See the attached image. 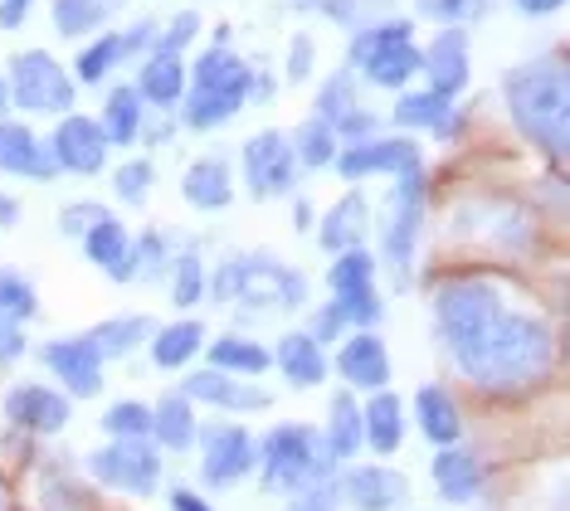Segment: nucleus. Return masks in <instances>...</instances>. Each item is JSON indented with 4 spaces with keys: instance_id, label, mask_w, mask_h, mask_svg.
I'll list each match as a JSON object with an SVG mask.
<instances>
[{
    "instance_id": "1",
    "label": "nucleus",
    "mask_w": 570,
    "mask_h": 511,
    "mask_svg": "<svg viewBox=\"0 0 570 511\" xmlns=\"http://www.w3.org/2000/svg\"><path fill=\"white\" fill-rule=\"evenodd\" d=\"M434 317L444 332L459 371L473 380L478 390H527L547 380L556 341L551 326L531 312H517L502 303V293L483 278H459L444 283L434 297Z\"/></svg>"
},
{
    "instance_id": "2",
    "label": "nucleus",
    "mask_w": 570,
    "mask_h": 511,
    "mask_svg": "<svg viewBox=\"0 0 570 511\" xmlns=\"http://www.w3.org/2000/svg\"><path fill=\"white\" fill-rule=\"evenodd\" d=\"M508 112L531 147H541L551 161H566L570 141V78L561 59H537L508 73Z\"/></svg>"
},
{
    "instance_id": "3",
    "label": "nucleus",
    "mask_w": 570,
    "mask_h": 511,
    "mask_svg": "<svg viewBox=\"0 0 570 511\" xmlns=\"http://www.w3.org/2000/svg\"><path fill=\"white\" fill-rule=\"evenodd\" d=\"M215 297L219 303H244L254 312H293L307 303V278L297 268H283L264 254L249 258H229L225 268L215 273Z\"/></svg>"
},
{
    "instance_id": "4",
    "label": "nucleus",
    "mask_w": 570,
    "mask_h": 511,
    "mask_svg": "<svg viewBox=\"0 0 570 511\" xmlns=\"http://www.w3.org/2000/svg\"><path fill=\"white\" fill-rule=\"evenodd\" d=\"M258 463H264V492L297 497L317 482H327L332 458L322 449L317 429L307 424H278L268 429V439L258 443Z\"/></svg>"
},
{
    "instance_id": "5",
    "label": "nucleus",
    "mask_w": 570,
    "mask_h": 511,
    "mask_svg": "<svg viewBox=\"0 0 570 511\" xmlns=\"http://www.w3.org/2000/svg\"><path fill=\"white\" fill-rule=\"evenodd\" d=\"M254 88V69L244 59H235L229 49H210V55L196 59V73H190V102H186V127H219L229 122L244 102H249Z\"/></svg>"
},
{
    "instance_id": "6",
    "label": "nucleus",
    "mask_w": 570,
    "mask_h": 511,
    "mask_svg": "<svg viewBox=\"0 0 570 511\" xmlns=\"http://www.w3.org/2000/svg\"><path fill=\"white\" fill-rule=\"evenodd\" d=\"M10 102L24 112H69L73 108V78L45 49H24L10 63Z\"/></svg>"
},
{
    "instance_id": "7",
    "label": "nucleus",
    "mask_w": 570,
    "mask_h": 511,
    "mask_svg": "<svg viewBox=\"0 0 570 511\" xmlns=\"http://www.w3.org/2000/svg\"><path fill=\"white\" fill-rule=\"evenodd\" d=\"M88 468H94L98 482H108V488H118V492H132V497H147L161 482V458L151 453L147 439H118L112 449L88 458Z\"/></svg>"
},
{
    "instance_id": "8",
    "label": "nucleus",
    "mask_w": 570,
    "mask_h": 511,
    "mask_svg": "<svg viewBox=\"0 0 570 511\" xmlns=\"http://www.w3.org/2000/svg\"><path fill=\"white\" fill-rule=\"evenodd\" d=\"M244 176H249L254 200H274V195L297 190V156L283 132H258L244 147Z\"/></svg>"
},
{
    "instance_id": "9",
    "label": "nucleus",
    "mask_w": 570,
    "mask_h": 511,
    "mask_svg": "<svg viewBox=\"0 0 570 511\" xmlns=\"http://www.w3.org/2000/svg\"><path fill=\"white\" fill-rule=\"evenodd\" d=\"M420 219H424V176H420V170H410V176H400V180H395L391 205H385V225H381L385 258H391L395 268H405L410 258H414Z\"/></svg>"
},
{
    "instance_id": "10",
    "label": "nucleus",
    "mask_w": 570,
    "mask_h": 511,
    "mask_svg": "<svg viewBox=\"0 0 570 511\" xmlns=\"http://www.w3.org/2000/svg\"><path fill=\"white\" fill-rule=\"evenodd\" d=\"M342 176H375V170H385V176H410V170H420V147L405 137H371V141H352V147L336 151L332 161Z\"/></svg>"
},
{
    "instance_id": "11",
    "label": "nucleus",
    "mask_w": 570,
    "mask_h": 511,
    "mask_svg": "<svg viewBox=\"0 0 570 511\" xmlns=\"http://www.w3.org/2000/svg\"><path fill=\"white\" fill-rule=\"evenodd\" d=\"M40 356H45V365H49V371H55L79 400H88V395H98V390H102V351L94 346V336H88V332H83V336H59V341H49Z\"/></svg>"
},
{
    "instance_id": "12",
    "label": "nucleus",
    "mask_w": 570,
    "mask_h": 511,
    "mask_svg": "<svg viewBox=\"0 0 570 511\" xmlns=\"http://www.w3.org/2000/svg\"><path fill=\"white\" fill-rule=\"evenodd\" d=\"M258 463V449L244 424H210L205 429V482L210 488H229Z\"/></svg>"
},
{
    "instance_id": "13",
    "label": "nucleus",
    "mask_w": 570,
    "mask_h": 511,
    "mask_svg": "<svg viewBox=\"0 0 570 511\" xmlns=\"http://www.w3.org/2000/svg\"><path fill=\"white\" fill-rule=\"evenodd\" d=\"M49 151H55V161L63 170H73V176H94V170H102V161H108V137H102V127L94 122V117H63L55 141H49Z\"/></svg>"
},
{
    "instance_id": "14",
    "label": "nucleus",
    "mask_w": 570,
    "mask_h": 511,
    "mask_svg": "<svg viewBox=\"0 0 570 511\" xmlns=\"http://www.w3.org/2000/svg\"><path fill=\"white\" fill-rule=\"evenodd\" d=\"M336 497H346V507H356V511H395L405 502V478L385 463L346 468L342 482H336Z\"/></svg>"
},
{
    "instance_id": "15",
    "label": "nucleus",
    "mask_w": 570,
    "mask_h": 511,
    "mask_svg": "<svg viewBox=\"0 0 570 511\" xmlns=\"http://www.w3.org/2000/svg\"><path fill=\"white\" fill-rule=\"evenodd\" d=\"M420 69L430 73L434 94L453 98L463 83H469V35L459 30V24H449V30H439L430 39V49L420 55Z\"/></svg>"
},
{
    "instance_id": "16",
    "label": "nucleus",
    "mask_w": 570,
    "mask_h": 511,
    "mask_svg": "<svg viewBox=\"0 0 570 511\" xmlns=\"http://www.w3.org/2000/svg\"><path fill=\"white\" fill-rule=\"evenodd\" d=\"M6 414L16 429H30V434H59L69 424V400L49 385H20L6 395Z\"/></svg>"
},
{
    "instance_id": "17",
    "label": "nucleus",
    "mask_w": 570,
    "mask_h": 511,
    "mask_svg": "<svg viewBox=\"0 0 570 511\" xmlns=\"http://www.w3.org/2000/svg\"><path fill=\"white\" fill-rule=\"evenodd\" d=\"M336 371H342L346 385L385 390V380H391V351H385V341L375 332H356L336 351Z\"/></svg>"
},
{
    "instance_id": "18",
    "label": "nucleus",
    "mask_w": 570,
    "mask_h": 511,
    "mask_svg": "<svg viewBox=\"0 0 570 511\" xmlns=\"http://www.w3.org/2000/svg\"><path fill=\"white\" fill-rule=\"evenodd\" d=\"M186 400L215 404V410H268V390L244 385L239 375L215 371V365H210V371L186 375Z\"/></svg>"
},
{
    "instance_id": "19",
    "label": "nucleus",
    "mask_w": 570,
    "mask_h": 511,
    "mask_svg": "<svg viewBox=\"0 0 570 511\" xmlns=\"http://www.w3.org/2000/svg\"><path fill=\"white\" fill-rule=\"evenodd\" d=\"M0 170H10V176H35V180H55V151L45 147L40 137L30 132V127L20 122H0Z\"/></svg>"
},
{
    "instance_id": "20",
    "label": "nucleus",
    "mask_w": 570,
    "mask_h": 511,
    "mask_svg": "<svg viewBox=\"0 0 570 511\" xmlns=\"http://www.w3.org/2000/svg\"><path fill=\"white\" fill-rule=\"evenodd\" d=\"M414 419H420V434L430 443H439V449L459 443V434H463V414L444 385H420V395H414Z\"/></svg>"
},
{
    "instance_id": "21",
    "label": "nucleus",
    "mask_w": 570,
    "mask_h": 511,
    "mask_svg": "<svg viewBox=\"0 0 570 511\" xmlns=\"http://www.w3.org/2000/svg\"><path fill=\"white\" fill-rule=\"evenodd\" d=\"M274 361H278V371L288 375V385L293 390H313L327 380V356H322V341H313L307 332H288L278 341V351H274Z\"/></svg>"
},
{
    "instance_id": "22",
    "label": "nucleus",
    "mask_w": 570,
    "mask_h": 511,
    "mask_svg": "<svg viewBox=\"0 0 570 511\" xmlns=\"http://www.w3.org/2000/svg\"><path fill=\"white\" fill-rule=\"evenodd\" d=\"M83 254L94 258L102 273H112L118 283L137 278V273H132V234H127L112 215H108V219H98V225L83 234Z\"/></svg>"
},
{
    "instance_id": "23",
    "label": "nucleus",
    "mask_w": 570,
    "mask_h": 511,
    "mask_svg": "<svg viewBox=\"0 0 570 511\" xmlns=\"http://www.w3.org/2000/svg\"><path fill=\"white\" fill-rule=\"evenodd\" d=\"M434 488H439V497H449V502H473V497L483 492V463H478V453L449 443V449L434 458Z\"/></svg>"
},
{
    "instance_id": "24",
    "label": "nucleus",
    "mask_w": 570,
    "mask_h": 511,
    "mask_svg": "<svg viewBox=\"0 0 570 511\" xmlns=\"http://www.w3.org/2000/svg\"><path fill=\"white\" fill-rule=\"evenodd\" d=\"M137 94L147 98L151 108H176L180 94H186V63H180V55H161V49H151V55L141 59Z\"/></svg>"
},
{
    "instance_id": "25",
    "label": "nucleus",
    "mask_w": 570,
    "mask_h": 511,
    "mask_svg": "<svg viewBox=\"0 0 570 511\" xmlns=\"http://www.w3.org/2000/svg\"><path fill=\"white\" fill-rule=\"evenodd\" d=\"M361 434L375 453H395L400 439H405V410H400V400L391 390H375V400L361 410Z\"/></svg>"
},
{
    "instance_id": "26",
    "label": "nucleus",
    "mask_w": 570,
    "mask_h": 511,
    "mask_svg": "<svg viewBox=\"0 0 570 511\" xmlns=\"http://www.w3.org/2000/svg\"><path fill=\"white\" fill-rule=\"evenodd\" d=\"M366 195L352 190L346 200L332 205V215L322 219V244L332 248V254H346V248H361V239H366Z\"/></svg>"
},
{
    "instance_id": "27",
    "label": "nucleus",
    "mask_w": 570,
    "mask_h": 511,
    "mask_svg": "<svg viewBox=\"0 0 570 511\" xmlns=\"http://www.w3.org/2000/svg\"><path fill=\"white\" fill-rule=\"evenodd\" d=\"M180 195H186L196 209H225L235 186H229V166L215 161V156H205L186 170V180H180Z\"/></svg>"
},
{
    "instance_id": "28",
    "label": "nucleus",
    "mask_w": 570,
    "mask_h": 511,
    "mask_svg": "<svg viewBox=\"0 0 570 511\" xmlns=\"http://www.w3.org/2000/svg\"><path fill=\"white\" fill-rule=\"evenodd\" d=\"M356 69L366 73L371 83H381V88H400L405 78L420 73V49H414L410 39H400V45H381V49H371Z\"/></svg>"
},
{
    "instance_id": "29",
    "label": "nucleus",
    "mask_w": 570,
    "mask_h": 511,
    "mask_svg": "<svg viewBox=\"0 0 570 511\" xmlns=\"http://www.w3.org/2000/svg\"><path fill=\"white\" fill-rule=\"evenodd\" d=\"M361 443H366V434H361V410H356V400L342 390V395L332 400V419H327V439H322V449H327L332 463H346V458H356Z\"/></svg>"
},
{
    "instance_id": "30",
    "label": "nucleus",
    "mask_w": 570,
    "mask_h": 511,
    "mask_svg": "<svg viewBox=\"0 0 570 511\" xmlns=\"http://www.w3.org/2000/svg\"><path fill=\"white\" fill-rule=\"evenodd\" d=\"M98 127H102V137H108V147H132L137 132H141V94L137 88H112Z\"/></svg>"
},
{
    "instance_id": "31",
    "label": "nucleus",
    "mask_w": 570,
    "mask_h": 511,
    "mask_svg": "<svg viewBox=\"0 0 570 511\" xmlns=\"http://www.w3.org/2000/svg\"><path fill=\"white\" fill-rule=\"evenodd\" d=\"M151 439L166 443V449H190V439H196V414H190L186 395H166L157 410H151Z\"/></svg>"
},
{
    "instance_id": "32",
    "label": "nucleus",
    "mask_w": 570,
    "mask_h": 511,
    "mask_svg": "<svg viewBox=\"0 0 570 511\" xmlns=\"http://www.w3.org/2000/svg\"><path fill=\"white\" fill-rule=\"evenodd\" d=\"M400 127H434V132H453V102L444 94H405L395 102Z\"/></svg>"
},
{
    "instance_id": "33",
    "label": "nucleus",
    "mask_w": 570,
    "mask_h": 511,
    "mask_svg": "<svg viewBox=\"0 0 570 511\" xmlns=\"http://www.w3.org/2000/svg\"><path fill=\"white\" fill-rule=\"evenodd\" d=\"M200 322H176L166 326L161 336H151V361L161 365V371H180V365H190V356L200 351Z\"/></svg>"
},
{
    "instance_id": "34",
    "label": "nucleus",
    "mask_w": 570,
    "mask_h": 511,
    "mask_svg": "<svg viewBox=\"0 0 570 511\" xmlns=\"http://www.w3.org/2000/svg\"><path fill=\"white\" fill-rule=\"evenodd\" d=\"M210 361L215 371H229V375H258L268 371V346H258L249 336H219L210 346Z\"/></svg>"
},
{
    "instance_id": "35",
    "label": "nucleus",
    "mask_w": 570,
    "mask_h": 511,
    "mask_svg": "<svg viewBox=\"0 0 570 511\" xmlns=\"http://www.w3.org/2000/svg\"><path fill=\"white\" fill-rule=\"evenodd\" d=\"M293 156H297V166H307V170H317V166H332L336 161V132H332V122H322V117H313V122H303L297 127V137L288 141Z\"/></svg>"
},
{
    "instance_id": "36",
    "label": "nucleus",
    "mask_w": 570,
    "mask_h": 511,
    "mask_svg": "<svg viewBox=\"0 0 570 511\" xmlns=\"http://www.w3.org/2000/svg\"><path fill=\"white\" fill-rule=\"evenodd\" d=\"M94 346L102 351V361L108 356H127L132 346H141V336H151V322L147 317H112V322H102L94 326Z\"/></svg>"
},
{
    "instance_id": "37",
    "label": "nucleus",
    "mask_w": 570,
    "mask_h": 511,
    "mask_svg": "<svg viewBox=\"0 0 570 511\" xmlns=\"http://www.w3.org/2000/svg\"><path fill=\"white\" fill-rule=\"evenodd\" d=\"M102 24H108V6H102V0H55V30L63 39L94 35Z\"/></svg>"
},
{
    "instance_id": "38",
    "label": "nucleus",
    "mask_w": 570,
    "mask_h": 511,
    "mask_svg": "<svg viewBox=\"0 0 570 511\" xmlns=\"http://www.w3.org/2000/svg\"><path fill=\"white\" fill-rule=\"evenodd\" d=\"M327 283H332V293H361V287H375V258L361 254V248H346V254L332 264Z\"/></svg>"
},
{
    "instance_id": "39",
    "label": "nucleus",
    "mask_w": 570,
    "mask_h": 511,
    "mask_svg": "<svg viewBox=\"0 0 570 511\" xmlns=\"http://www.w3.org/2000/svg\"><path fill=\"white\" fill-rule=\"evenodd\" d=\"M118 59H127V55H122V35H98L94 45H88L83 55L73 59V63H79V83H102V78H108V69H112Z\"/></svg>"
},
{
    "instance_id": "40",
    "label": "nucleus",
    "mask_w": 570,
    "mask_h": 511,
    "mask_svg": "<svg viewBox=\"0 0 570 511\" xmlns=\"http://www.w3.org/2000/svg\"><path fill=\"white\" fill-rule=\"evenodd\" d=\"M35 312H40V297H35V287L24 283L20 273L0 268V317L24 322V317H35Z\"/></svg>"
},
{
    "instance_id": "41",
    "label": "nucleus",
    "mask_w": 570,
    "mask_h": 511,
    "mask_svg": "<svg viewBox=\"0 0 570 511\" xmlns=\"http://www.w3.org/2000/svg\"><path fill=\"white\" fill-rule=\"evenodd\" d=\"M102 429H108L112 439H147L151 434V410L147 404L122 400V404H112V410L102 414Z\"/></svg>"
},
{
    "instance_id": "42",
    "label": "nucleus",
    "mask_w": 570,
    "mask_h": 511,
    "mask_svg": "<svg viewBox=\"0 0 570 511\" xmlns=\"http://www.w3.org/2000/svg\"><path fill=\"white\" fill-rule=\"evenodd\" d=\"M356 108V83H352V73H332L327 83H322V94H317V117L322 122H336L342 112H352Z\"/></svg>"
},
{
    "instance_id": "43",
    "label": "nucleus",
    "mask_w": 570,
    "mask_h": 511,
    "mask_svg": "<svg viewBox=\"0 0 570 511\" xmlns=\"http://www.w3.org/2000/svg\"><path fill=\"white\" fill-rule=\"evenodd\" d=\"M400 39H410V20H385V24H371V30H356L352 63H361L371 49H381V45H400Z\"/></svg>"
},
{
    "instance_id": "44",
    "label": "nucleus",
    "mask_w": 570,
    "mask_h": 511,
    "mask_svg": "<svg viewBox=\"0 0 570 511\" xmlns=\"http://www.w3.org/2000/svg\"><path fill=\"white\" fill-rule=\"evenodd\" d=\"M200 293H205V268H200V258H196V254H186V258L176 264L171 303H176V307H190V303H200Z\"/></svg>"
},
{
    "instance_id": "45",
    "label": "nucleus",
    "mask_w": 570,
    "mask_h": 511,
    "mask_svg": "<svg viewBox=\"0 0 570 511\" xmlns=\"http://www.w3.org/2000/svg\"><path fill=\"white\" fill-rule=\"evenodd\" d=\"M151 180H157V170H151V161H127L118 176H112V190H118V200L137 205L141 195L151 190Z\"/></svg>"
},
{
    "instance_id": "46",
    "label": "nucleus",
    "mask_w": 570,
    "mask_h": 511,
    "mask_svg": "<svg viewBox=\"0 0 570 511\" xmlns=\"http://www.w3.org/2000/svg\"><path fill=\"white\" fill-rule=\"evenodd\" d=\"M420 10L434 20H444V24H469L488 10V0H420Z\"/></svg>"
},
{
    "instance_id": "47",
    "label": "nucleus",
    "mask_w": 570,
    "mask_h": 511,
    "mask_svg": "<svg viewBox=\"0 0 570 511\" xmlns=\"http://www.w3.org/2000/svg\"><path fill=\"white\" fill-rule=\"evenodd\" d=\"M196 30H200V16H196V10H180V16L171 20V30L157 39V49H161V55H180V49L196 39Z\"/></svg>"
},
{
    "instance_id": "48",
    "label": "nucleus",
    "mask_w": 570,
    "mask_h": 511,
    "mask_svg": "<svg viewBox=\"0 0 570 511\" xmlns=\"http://www.w3.org/2000/svg\"><path fill=\"white\" fill-rule=\"evenodd\" d=\"M375 127H381V122H375V117H371V112H361V108H352V112H342V117H336V127H332V132H336V137H342V141H346V147H352V141H371V137H375Z\"/></svg>"
},
{
    "instance_id": "49",
    "label": "nucleus",
    "mask_w": 570,
    "mask_h": 511,
    "mask_svg": "<svg viewBox=\"0 0 570 511\" xmlns=\"http://www.w3.org/2000/svg\"><path fill=\"white\" fill-rule=\"evenodd\" d=\"M307 336H313V341H336V336H346V317L336 312V303H327V307L313 312V326H307Z\"/></svg>"
},
{
    "instance_id": "50",
    "label": "nucleus",
    "mask_w": 570,
    "mask_h": 511,
    "mask_svg": "<svg viewBox=\"0 0 570 511\" xmlns=\"http://www.w3.org/2000/svg\"><path fill=\"white\" fill-rule=\"evenodd\" d=\"M98 219H108V209H102V205H69V209H63V234H79V239H83Z\"/></svg>"
},
{
    "instance_id": "51",
    "label": "nucleus",
    "mask_w": 570,
    "mask_h": 511,
    "mask_svg": "<svg viewBox=\"0 0 570 511\" xmlns=\"http://www.w3.org/2000/svg\"><path fill=\"white\" fill-rule=\"evenodd\" d=\"M313 59H317L313 39H307V35H297V39H293V55H288V78H293V83H303V78L313 73Z\"/></svg>"
},
{
    "instance_id": "52",
    "label": "nucleus",
    "mask_w": 570,
    "mask_h": 511,
    "mask_svg": "<svg viewBox=\"0 0 570 511\" xmlns=\"http://www.w3.org/2000/svg\"><path fill=\"white\" fill-rule=\"evenodd\" d=\"M16 356H24V332H20V322L0 317V365H10Z\"/></svg>"
},
{
    "instance_id": "53",
    "label": "nucleus",
    "mask_w": 570,
    "mask_h": 511,
    "mask_svg": "<svg viewBox=\"0 0 570 511\" xmlns=\"http://www.w3.org/2000/svg\"><path fill=\"white\" fill-rule=\"evenodd\" d=\"M30 6L35 0H0V24H6V30H20V20Z\"/></svg>"
},
{
    "instance_id": "54",
    "label": "nucleus",
    "mask_w": 570,
    "mask_h": 511,
    "mask_svg": "<svg viewBox=\"0 0 570 511\" xmlns=\"http://www.w3.org/2000/svg\"><path fill=\"white\" fill-rule=\"evenodd\" d=\"M171 511H210V502H205L200 492H190V488H176L171 492Z\"/></svg>"
},
{
    "instance_id": "55",
    "label": "nucleus",
    "mask_w": 570,
    "mask_h": 511,
    "mask_svg": "<svg viewBox=\"0 0 570 511\" xmlns=\"http://www.w3.org/2000/svg\"><path fill=\"white\" fill-rule=\"evenodd\" d=\"M566 0H517V10H527V16H551V10H561Z\"/></svg>"
},
{
    "instance_id": "56",
    "label": "nucleus",
    "mask_w": 570,
    "mask_h": 511,
    "mask_svg": "<svg viewBox=\"0 0 570 511\" xmlns=\"http://www.w3.org/2000/svg\"><path fill=\"white\" fill-rule=\"evenodd\" d=\"M20 219V205H16V195H6L0 190V229H10Z\"/></svg>"
},
{
    "instance_id": "57",
    "label": "nucleus",
    "mask_w": 570,
    "mask_h": 511,
    "mask_svg": "<svg viewBox=\"0 0 570 511\" xmlns=\"http://www.w3.org/2000/svg\"><path fill=\"white\" fill-rule=\"evenodd\" d=\"M307 225H313V205H307V200H297V229L307 234Z\"/></svg>"
},
{
    "instance_id": "58",
    "label": "nucleus",
    "mask_w": 570,
    "mask_h": 511,
    "mask_svg": "<svg viewBox=\"0 0 570 511\" xmlns=\"http://www.w3.org/2000/svg\"><path fill=\"white\" fill-rule=\"evenodd\" d=\"M6 108H10V83L0 78V117H6Z\"/></svg>"
},
{
    "instance_id": "59",
    "label": "nucleus",
    "mask_w": 570,
    "mask_h": 511,
    "mask_svg": "<svg viewBox=\"0 0 570 511\" xmlns=\"http://www.w3.org/2000/svg\"><path fill=\"white\" fill-rule=\"evenodd\" d=\"M293 6H297V10H303V6H322V0H293Z\"/></svg>"
},
{
    "instance_id": "60",
    "label": "nucleus",
    "mask_w": 570,
    "mask_h": 511,
    "mask_svg": "<svg viewBox=\"0 0 570 511\" xmlns=\"http://www.w3.org/2000/svg\"><path fill=\"white\" fill-rule=\"evenodd\" d=\"M102 6H112V10H118V6H122V0H102Z\"/></svg>"
},
{
    "instance_id": "61",
    "label": "nucleus",
    "mask_w": 570,
    "mask_h": 511,
    "mask_svg": "<svg viewBox=\"0 0 570 511\" xmlns=\"http://www.w3.org/2000/svg\"><path fill=\"white\" fill-rule=\"evenodd\" d=\"M0 511H6V507H0Z\"/></svg>"
}]
</instances>
